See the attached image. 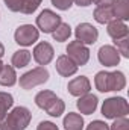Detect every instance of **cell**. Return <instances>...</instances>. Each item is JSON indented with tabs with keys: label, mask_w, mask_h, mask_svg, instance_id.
Wrapping results in <instances>:
<instances>
[{
	"label": "cell",
	"mask_w": 129,
	"mask_h": 130,
	"mask_svg": "<svg viewBox=\"0 0 129 130\" xmlns=\"http://www.w3.org/2000/svg\"><path fill=\"white\" fill-rule=\"evenodd\" d=\"M49 77H50V73L46 67H35L32 70L26 71L24 74L20 76V79L17 80L20 88L24 89V91H29V89H33L40 85H44L49 82Z\"/></svg>",
	"instance_id": "obj_3"
},
{
	"label": "cell",
	"mask_w": 129,
	"mask_h": 130,
	"mask_svg": "<svg viewBox=\"0 0 129 130\" xmlns=\"http://www.w3.org/2000/svg\"><path fill=\"white\" fill-rule=\"evenodd\" d=\"M50 2L59 11H68L73 6V0H50Z\"/></svg>",
	"instance_id": "obj_29"
},
{
	"label": "cell",
	"mask_w": 129,
	"mask_h": 130,
	"mask_svg": "<svg viewBox=\"0 0 129 130\" xmlns=\"http://www.w3.org/2000/svg\"><path fill=\"white\" fill-rule=\"evenodd\" d=\"M74 36H76V41L85 45H93L99 39V30L91 23H79L74 29Z\"/></svg>",
	"instance_id": "obj_9"
},
{
	"label": "cell",
	"mask_w": 129,
	"mask_h": 130,
	"mask_svg": "<svg viewBox=\"0 0 129 130\" xmlns=\"http://www.w3.org/2000/svg\"><path fill=\"white\" fill-rule=\"evenodd\" d=\"M62 23V18L59 14H56L52 9H43L35 21V26L40 32L43 33H52L59 24Z\"/></svg>",
	"instance_id": "obj_5"
},
{
	"label": "cell",
	"mask_w": 129,
	"mask_h": 130,
	"mask_svg": "<svg viewBox=\"0 0 129 130\" xmlns=\"http://www.w3.org/2000/svg\"><path fill=\"white\" fill-rule=\"evenodd\" d=\"M44 110L47 112V115H50V117H53V118L61 117V115L65 112L64 100H62V98H59V97H56L55 100H52V101H50V104H49Z\"/></svg>",
	"instance_id": "obj_22"
},
{
	"label": "cell",
	"mask_w": 129,
	"mask_h": 130,
	"mask_svg": "<svg viewBox=\"0 0 129 130\" xmlns=\"http://www.w3.org/2000/svg\"><path fill=\"white\" fill-rule=\"evenodd\" d=\"M73 5H78V6L87 8V6L93 5V0H73Z\"/></svg>",
	"instance_id": "obj_31"
},
{
	"label": "cell",
	"mask_w": 129,
	"mask_h": 130,
	"mask_svg": "<svg viewBox=\"0 0 129 130\" xmlns=\"http://www.w3.org/2000/svg\"><path fill=\"white\" fill-rule=\"evenodd\" d=\"M55 68L58 71V74L61 77H71L78 73L79 67L74 64L67 55H61L56 58V64H55Z\"/></svg>",
	"instance_id": "obj_13"
},
{
	"label": "cell",
	"mask_w": 129,
	"mask_h": 130,
	"mask_svg": "<svg viewBox=\"0 0 129 130\" xmlns=\"http://www.w3.org/2000/svg\"><path fill=\"white\" fill-rule=\"evenodd\" d=\"M97 59H99L100 65H103L106 68H112V67H117V65L120 64V59L122 58H120V55H119V52L115 50L114 45L105 44V45H102L99 48Z\"/></svg>",
	"instance_id": "obj_10"
},
{
	"label": "cell",
	"mask_w": 129,
	"mask_h": 130,
	"mask_svg": "<svg viewBox=\"0 0 129 130\" xmlns=\"http://www.w3.org/2000/svg\"><path fill=\"white\" fill-rule=\"evenodd\" d=\"M32 58H33V61L38 65H41V67L49 65L53 61V58H55L53 45L50 42H47V41H41V42L35 44V47L32 50Z\"/></svg>",
	"instance_id": "obj_8"
},
{
	"label": "cell",
	"mask_w": 129,
	"mask_h": 130,
	"mask_svg": "<svg viewBox=\"0 0 129 130\" xmlns=\"http://www.w3.org/2000/svg\"><path fill=\"white\" fill-rule=\"evenodd\" d=\"M114 47H115V50L119 52L120 58L129 59V36L114 41Z\"/></svg>",
	"instance_id": "obj_24"
},
{
	"label": "cell",
	"mask_w": 129,
	"mask_h": 130,
	"mask_svg": "<svg viewBox=\"0 0 129 130\" xmlns=\"http://www.w3.org/2000/svg\"><path fill=\"white\" fill-rule=\"evenodd\" d=\"M102 115L105 120H115L120 117H128L129 113V103L125 97H109L102 103L100 107Z\"/></svg>",
	"instance_id": "obj_4"
},
{
	"label": "cell",
	"mask_w": 129,
	"mask_h": 130,
	"mask_svg": "<svg viewBox=\"0 0 129 130\" xmlns=\"http://www.w3.org/2000/svg\"><path fill=\"white\" fill-rule=\"evenodd\" d=\"M114 0H93V3L96 6H103V5H112Z\"/></svg>",
	"instance_id": "obj_32"
},
{
	"label": "cell",
	"mask_w": 129,
	"mask_h": 130,
	"mask_svg": "<svg viewBox=\"0 0 129 130\" xmlns=\"http://www.w3.org/2000/svg\"><path fill=\"white\" fill-rule=\"evenodd\" d=\"M31 59H32L31 52L26 50V48H20V50L14 52V55H12V58H11V65H12L15 70H17V68H24V67L29 65Z\"/></svg>",
	"instance_id": "obj_19"
},
{
	"label": "cell",
	"mask_w": 129,
	"mask_h": 130,
	"mask_svg": "<svg viewBox=\"0 0 129 130\" xmlns=\"http://www.w3.org/2000/svg\"><path fill=\"white\" fill-rule=\"evenodd\" d=\"M106 33L109 35V38L112 41H117V39L129 36V27L125 21H120V20L114 18L106 24Z\"/></svg>",
	"instance_id": "obj_14"
},
{
	"label": "cell",
	"mask_w": 129,
	"mask_h": 130,
	"mask_svg": "<svg viewBox=\"0 0 129 130\" xmlns=\"http://www.w3.org/2000/svg\"><path fill=\"white\" fill-rule=\"evenodd\" d=\"M62 126L65 130H84L85 121L84 117L78 112H68L62 120Z\"/></svg>",
	"instance_id": "obj_16"
},
{
	"label": "cell",
	"mask_w": 129,
	"mask_h": 130,
	"mask_svg": "<svg viewBox=\"0 0 129 130\" xmlns=\"http://www.w3.org/2000/svg\"><path fill=\"white\" fill-rule=\"evenodd\" d=\"M112 14L115 20L128 21L129 20V0H114L112 2Z\"/></svg>",
	"instance_id": "obj_17"
},
{
	"label": "cell",
	"mask_w": 129,
	"mask_h": 130,
	"mask_svg": "<svg viewBox=\"0 0 129 130\" xmlns=\"http://www.w3.org/2000/svg\"><path fill=\"white\" fill-rule=\"evenodd\" d=\"M65 55L78 65V67H84L90 61V48L88 45L79 42V41H70L67 48H65Z\"/></svg>",
	"instance_id": "obj_7"
},
{
	"label": "cell",
	"mask_w": 129,
	"mask_h": 130,
	"mask_svg": "<svg viewBox=\"0 0 129 130\" xmlns=\"http://www.w3.org/2000/svg\"><path fill=\"white\" fill-rule=\"evenodd\" d=\"M67 91L73 97H82V95H85L91 91V82L87 76L73 77L67 85Z\"/></svg>",
	"instance_id": "obj_11"
},
{
	"label": "cell",
	"mask_w": 129,
	"mask_h": 130,
	"mask_svg": "<svg viewBox=\"0 0 129 130\" xmlns=\"http://www.w3.org/2000/svg\"><path fill=\"white\" fill-rule=\"evenodd\" d=\"M2 67H3V62H2V59H0V70H2Z\"/></svg>",
	"instance_id": "obj_34"
},
{
	"label": "cell",
	"mask_w": 129,
	"mask_h": 130,
	"mask_svg": "<svg viewBox=\"0 0 129 130\" xmlns=\"http://www.w3.org/2000/svg\"><path fill=\"white\" fill-rule=\"evenodd\" d=\"M14 106V97L12 94L6 91H0V121L6 117V113L12 109Z\"/></svg>",
	"instance_id": "obj_23"
},
{
	"label": "cell",
	"mask_w": 129,
	"mask_h": 130,
	"mask_svg": "<svg viewBox=\"0 0 129 130\" xmlns=\"http://www.w3.org/2000/svg\"><path fill=\"white\" fill-rule=\"evenodd\" d=\"M109 130H129L128 117H120V118L112 120V124L109 126Z\"/></svg>",
	"instance_id": "obj_26"
},
{
	"label": "cell",
	"mask_w": 129,
	"mask_h": 130,
	"mask_svg": "<svg viewBox=\"0 0 129 130\" xmlns=\"http://www.w3.org/2000/svg\"><path fill=\"white\" fill-rule=\"evenodd\" d=\"M71 33H73V30H71V26L68 24V23H61L53 32L50 33L52 36H53V39L55 41H58V42H65V41H68L70 39V36H71Z\"/></svg>",
	"instance_id": "obj_21"
},
{
	"label": "cell",
	"mask_w": 129,
	"mask_h": 130,
	"mask_svg": "<svg viewBox=\"0 0 129 130\" xmlns=\"http://www.w3.org/2000/svg\"><path fill=\"white\" fill-rule=\"evenodd\" d=\"M56 98V94L53 92V91H50V89H43V91H40L35 98H33V101H35V104L40 107V109H46L49 104H50V101L52 100H55Z\"/></svg>",
	"instance_id": "obj_20"
},
{
	"label": "cell",
	"mask_w": 129,
	"mask_h": 130,
	"mask_svg": "<svg viewBox=\"0 0 129 130\" xmlns=\"http://www.w3.org/2000/svg\"><path fill=\"white\" fill-rule=\"evenodd\" d=\"M3 3L11 12H21V9H23L21 0H3Z\"/></svg>",
	"instance_id": "obj_27"
},
{
	"label": "cell",
	"mask_w": 129,
	"mask_h": 130,
	"mask_svg": "<svg viewBox=\"0 0 129 130\" xmlns=\"http://www.w3.org/2000/svg\"><path fill=\"white\" fill-rule=\"evenodd\" d=\"M32 112L24 106L12 107L0 121V130H26L31 124Z\"/></svg>",
	"instance_id": "obj_2"
},
{
	"label": "cell",
	"mask_w": 129,
	"mask_h": 130,
	"mask_svg": "<svg viewBox=\"0 0 129 130\" xmlns=\"http://www.w3.org/2000/svg\"><path fill=\"white\" fill-rule=\"evenodd\" d=\"M94 86L99 92H119L126 88V76L123 71H99L94 76Z\"/></svg>",
	"instance_id": "obj_1"
},
{
	"label": "cell",
	"mask_w": 129,
	"mask_h": 130,
	"mask_svg": "<svg viewBox=\"0 0 129 130\" xmlns=\"http://www.w3.org/2000/svg\"><path fill=\"white\" fill-rule=\"evenodd\" d=\"M5 56V45H3V42L0 41V59Z\"/></svg>",
	"instance_id": "obj_33"
},
{
	"label": "cell",
	"mask_w": 129,
	"mask_h": 130,
	"mask_svg": "<svg viewBox=\"0 0 129 130\" xmlns=\"http://www.w3.org/2000/svg\"><path fill=\"white\" fill-rule=\"evenodd\" d=\"M97 106H99V98H97V95L91 94V92H88L82 97H78V101H76V107H78L79 113H82V115L94 113Z\"/></svg>",
	"instance_id": "obj_12"
},
{
	"label": "cell",
	"mask_w": 129,
	"mask_h": 130,
	"mask_svg": "<svg viewBox=\"0 0 129 130\" xmlns=\"http://www.w3.org/2000/svg\"><path fill=\"white\" fill-rule=\"evenodd\" d=\"M18 77H17V73H15V68L12 65L3 64L2 70H0V86H5V88H12L15 83H17Z\"/></svg>",
	"instance_id": "obj_15"
},
{
	"label": "cell",
	"mask_w": 129,
	"mask_h": 130,
	"mask_svg": "<svg viewBox=\"0 0 129 130\" xmlns=\"http://www.w3.org/2000/svg\"><path fill=\"white\" fill-rule=\"evenodd\" d=\"M40 39V30L33 24H21L14 32V41L21 47H31Z\"/></svg>",
	"instance_id": "obj_6"
},
{
	"label": "cell",
	"mask_w": 129,
	"mask_h": 130,
	"mask_svg": "<svg viewBox=\"0 0 129 130\" xmlns=\"http://www.w3.org/2000/svg\"><path fill=\"white\" fill-rule=\"evenodd\" d=\"M41 2H43V0H21V3H23L21 14H26V15H31V14H33V12L40 8Z\"/></svg>",
	"instance_id": "obj_25"
},
{
	"label": "cell",
	"mask_w": 129,
	"mask_h": 130,
	"mask_svg": "<svg viewBox=\"0 0 129 130\" xmlns=\"http://www.w3.org/2000/svg\"><path fill=\"white\" fill-rule=\"evenodd\" d=\"M36 130H59L58 126L52 121H41L38 126H36Z\"/></svg>",
	"instance_id": "obj_30"
},
{
	"label": "cell",
	"mask_w": 129,
	"mask_h": 130,
	"mask_svg": "<svg viewBox=\"0 0 129 130\" xmlns=\"http://www.w3.org/2000/svg\"><path fill=\"white\" fill-rule=\"evenodd\" d=\"M93 17L99 24H108L111 20H114L112 14V6L111 5H103V6H96L93 11Z\"/></svg>",
	"instance_id": "obj_18"
},
{
	"label": "cell",
	"mask_w": 129,
	"mask_h": 130,
	"mask_svg": "<svg viewBox=\"0 0 129 130\" xmlns=\"http://www.w3.org/2000/svg\"><path fill=\"white\" fill-rule=\"evenodd\" d=\"M85 130H109V124H106L102 120H94L91 121L87 127H84Z\"/></svg>",
	"instance_id": "obj_28"
}]
</instances>
